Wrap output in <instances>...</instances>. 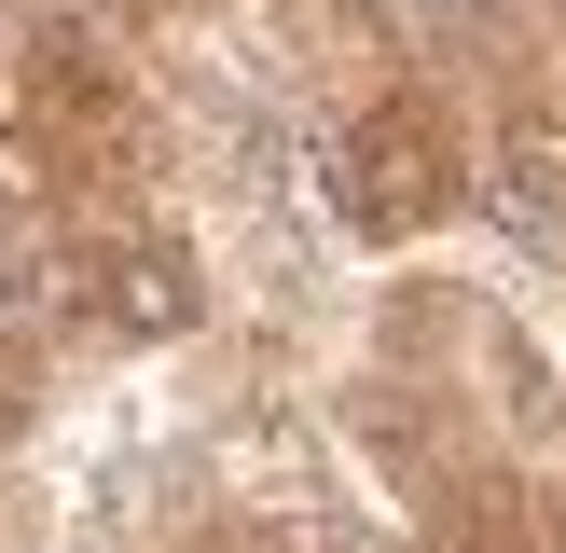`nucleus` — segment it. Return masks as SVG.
Segmentation results:
<instances>
[{
  "mask_svg": "<svg viewBox=\"0 0 566 553\" xmlns=\"http://www.w3.org/2000/svg\"><path fill=\"white\" fill-rule=\"evenodd\" d=\"M0 125H14V166L42 208H83V194H153V97H138L125 42L97 14H28L14 55H0Z\"/></svg>",
  "mask_w": 566,
  "mask_h": 553,
  "instance_id": "nucleus-1",
  "label": "nucleus"
},
{
  "mask_svg": "<svg viewBox=\"0 0 566 553\" xmlns=\"http://www.w3.org/2000/svg\"><path fill=\"white\" fill-rule=\"evenodd\" d=\"M42 276L97 346H153V332L193 319V249L166 221V194H83V208H42Z\"/></svg>",
  "mask_w": 566,
  "mask_h": 553,
  "instance_id": "nucleus-3",
  "label": "nucleus"
},
{
  "mask_svg": "<svg viewBox=\"0 0 566 553\" xmlns=\"http://www.w3.org/2000/svg\"><path fill=\"white\" fill-rule=\"evenodd\" d=\"M332 208L374 249L457 221L470 208V111L442 97V83H359L346 125H332Z\"/></svg>",
  "mask_w": 566,
  "mask_h": 553,
  "instance_id": "nucleus-2",
  "label": "nucleus"
}]
</instances>
